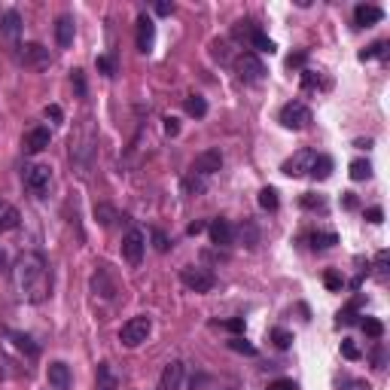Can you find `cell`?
<instances>
[{
	"label": "cell",
	"instance_id": "44",
	"mask_svg": "<svg viewBox=\"0 0 390 390\" xmlns=\"http://www.w3.org/2000/svg\"><path fill=\"white\" fill-rule=\"evenodd\" d=\"M342 354L347 357V360H360V347H357L351 338H345V342H342Z\"/></svg>",
	"mask_w": 390,
	"mask_h": 390
},
{
	"label": "cell",
	"instance_id": "14",
	"mask_svg": "<svg viewBox=\"0 0 390 390\" xmlns=\"http://www.w3.org/2000/svg\"><path fill=\"white\" fill-rule=\"evenodd\" d=\"M0 34H3L6 43H19V34H22V15L15 10H6L3 19H0Z\"/></svg>",
	"mask_w": 390,
	"mask_h": 390
},
{
	"label": "cell",
	"instance_id": "8",
	"mask_svg": "<svg viewBox=\"0 0 390 390\" xmlns=\"http://www.w3.org/2000/svg\"><path fill=\"white\" fill-rule=\"evenodd\" d=\"M314 149H299V153H293L290 159L280 165V171L287 174V177H305V174L311 171V162H314Z\"/></svg>",
	"mask_w": 390,
	"mask_h": 390
},
{
	"label": "cell",
	"instance_id": "58",
	"mask_svg": "<svg viewBox=\"0 0 390 390\" xmlns=\"http://www.w3.org/2000/svg\"><path fill=\"white\" fill-rule=\"evenodd\" d=\"M3 265H6V253L0 250V269H3Z\"/></svg>",
	"mask_w": 390,
	"mask_h": 390
},
{
	"label": "cell",
	"instance_id": "49",
	"mask_svg": "<svg viewBox=\"0 0 390 390\" xmlns=\"http://www.w3.org/2000/svg\"><path fill=\"white\" fill-rule=\"evenodd\" d=\"M342 390H372V387H369V381L354 378V381H345V387H342Z\"/></svg>",
	"mask_w": 390,
	"mask_h": 390
},
{
	"label": "cell",
	"instance_id": "51",
	"mask_svg": "<svg viewBox=\"0 0 390 390\" xmlns=\"http://www.w3.org/2000/svg\"><path fill=\"white\" fill-rule=\"evenodd\" d=\"M223 327L232 329V333H244V317H232V320L223 323Z\"/></svg>",
	"mask_w": 390,
	"mask_h": 390
},
{
	"label": "cell",
	"instance_id": "30",
	"mask_svg": "<svg viewBox=\"0 0 390 390\" xmlns=\"http://www.w3.org/2000/svg\"><path fill=\"white\" fill-rule=\"evenodd\" d=\"M10 338L15 342V347L28 351V357H37V354H40V347H37V345H31V338H28V336H22V333H10Z\"/></svg>",
	"mask_w": 390,
	"mask_h": 390
},
{
	"label": "cell",
	"instance_id": "16",
	"mask_svg": "<svg viewBox=\"0 0 390 390\" xmlns=\"http://www.w3.org/2000/svg\"><path fill=\"white\" fill-rule=\"evenodd\" d=\"M207 229H211V241L217 247H229L232 241H235V229H232L229 220H213Z\"/></svg>",
	"mask_w": 390,
	"mask_h": 390
},
{
	"label": "cell",
	"instance_id": "35",
	"mask_svg": "<svg viewBox=\"0 0 390 390\" xmlns=\"http://www.w3.org/2000/svg\"><path fill=\"white\" fill-rule=\"evenodd\" d=\"M256 31H260V28H256L253 22H247V19H244V22H238L235 28H232V34H235L238 40H241V37H247V40H250V37L256 34Z\"/></svg>",
	"mask_w": 390,
	"mask_h": 390
},
{
	"label": "cell",
	"instance_id": "38",
	"mask_svg": "<svg viewBox=\"0 0 390 390\" xmlns=\"http://www.w3.org/2000/svg\"><path fill=\"white\" fill-rule=\"evenodd\" d=\"M387 262H390V253L381 250L375 256V275H378V280H387Z\"/></svg>",
	"mask_w": 390,
	"mask_h": 390
},
{
	"label": "cell",
	"instance_id": "59",
	"mask_svg": "<svg viewBox=\"0 0 390 390\" xmlns=\"http://www.w3.org/2000/svg\"><path fill=\"white\" fill-rule=\"evenodd\" d=\"M6 375V369H3V357H0V378H3Z\"/></svg>",
	"mask_w": 390,
	"mask_h": 390
},
{
	"label": "cell",
	"instance_id": "20",
	"mask_svg": "<svg viewBox=\"0 0 390 390\" xmlns=\"http://www.w3.org/2000/svg\"><path fill=\"white\" fill-rule=\"evenodd\" d=\"M92 290L98 296H107V299L116 296V280L107 278V265H101V269H98V275L92 278Z\"/></svg>",
	"mask_w": 390,
	"mask_h": 390
},
{
	"label": "cell",
	"instance_id": "27",
	"mask_svg": "<svg viewBox=\"0 0 390 390\" xmlns=\"http://www.w3.org/2000/svg\"><path fill=\"white\" fill-rule=\"evenodd\" d=\"M338 241V238L333 235V232H314L311 235V247L314 250H327V247H333Z\"/></svg>",
	"mask_w": 390,
	"mask_h": 390
},
{
	"label": "cell",
	"instance_id": "47",
	"mask_svg": "<svg viewBox=\"0 0 390 390\" xmlns=\"http://www.w3.org/2000/svg\"><path fill=\"white\" fill-rule=\"evenodd\" d=\"M70 82H73V86H77V95H80V98L86 95V80H82V70H73Z\"/></svg>",
	"mask_w": 390,
	"mask_h": 390
},
{
	"label": "cell",
	"instance_id": "50",
	"mask_svg": "<svg viewBox=\"0 0 390 390\" xmlns=\"http://www.w3.org/2000/svg\"><path fill=\"white\" fill-rule=\"evenodd\" d=\"M153 241H156V250H159V253H165V250H168V238H165L159 229L153 232Z\"/></svg>",
	"mask_w": 390,
	"mask_h": 390
},
{
	"label": "cell",
	"instance_id": "15",
	"mask_svg": "<svg viewBox=\"0 0 390 390\" xmlns=\"http://www.w3.org/2000/svg\"><path fill=\"white\" fill-rule=\"evenodd\" d=\"M46 378H49V384H52V390H70V381H73L68 363H49Z\"/></svg>",
	"mask_w": 390,
	"mask_h": 390
},
{
	"label": "cell",
	"instance_id": "54",
	"mask_svg": "<svg viewBox=\"0 0 390 390\" xmlns=\"http://www.w3.org/2000/svg\"><path fill=\"white\" fill-rule=\"evenodd\" d=\"M171 10H174L171 3H156V13H159V15H171Z\"/></svg>",
	"mask_w": 390,
	"mask_h": 390
},
{
	"label": "cell",
	"instance_id": "48",
	"mask_svg": "<svg viewBox=\"0 0 390 390\" xmlns=\"http://www.w3.org/2000/svg\"><path fill=\"white\" fill-rule=\"evenodd\" d=\"M95 64H98V70H101L104 77H113V61H110V58H104V55H101Z\"/></svg>",
	"mask_w": 390,
	"mask_h": 390
},
{
	"label": "cell",
	"instance_id": "11",
	"mask_svg": "<svg viewBox=\"0 0 390 390\" xmlns=\"http://www.w3.org/2000/svg\"><path fill=\"white\" fill-rule=\"evenodd\" d=\"M49 140H52V135H49V128L37 126V128L24 131V137H22V147H24V153L37 156V153H43V149L49 147Z\"/></svg>",
	"mask_w": 390,
	"mask_h": 390
},
{
	"label": "cell",
	"instance_id": "4",
	"mask_svg": "<svg viewBox=\"0 0 390 390\" xmlns=\"http://www.w3.org/2000/svg\"><path fill=\"white\" fill-rule=\"evenodd\" d=\"M280 126L290 128V131H302V128H308V122H311V110L305 107L302 101H290L280 107Z\"/></svg>",
	"mask_w": 390,
	"mask_h": 390
},
{
	"label": "cell",
	"instance_id": "37",
	"mask_svg": "<svg viewBox=\"0 0 390 390\" xmlns=\"http://www.w3.org/2000/svg\"><path fill=\"white\" fill-rule=\"evenodd\" d=\"M271 342H275L280 351H287V347L293 345V336H290L287 329H271Z\"/></svg>",
	"mask_w": 390,
	"mask_h": 390
},
{
	"label": "cell",
	"instance_id": "1",
	"mask_svg": "<svg viewBox=\"0 0 390 390\" xmlns=\"http://www.w3.org/2000/svg\"><path fill=\"white\" fill-rule=\"evenodd\" d=\"M13 280H15V290L24 302L31 305H40L46 302L49 293H52V275H49V262L43 253L37 250H28L15 260V269H13Z\"/></svg>",
	"mask_w": 390,
	"mask_h": 390
},
{
	"label": "cell",
	"instance_id": "56",
	"mask_svg": "<svg viewBox=\"0 0 390 390\" xmlns=\"http://www.w3.org/2000/svg\"><path fill=\"white\" fill-rule=\"evenodd\" d=\"M345 207H357V198H354V193H345Z\"/></svg>",
	"mask_w": 390,
	"mask_h": 390
},
{
	"label": "cell",
	"instance_id": "42",
	"mask_svg": "<svg viewBox=\"0 0 390 390\" xmlns=\"http://www.w3.org/2000/svg\"><path fill=\"white\" fill-rule=\"evenodd\" d=\"M357 308H360V299L347 305L345 311H338V323H354V314H357Z\"/></svg>",
	"mask_w": 390,
	"mask_h": 390
},
{
	"label": "cell",
	"instance_id": "25",
	"mask_svg": "<svg viewBox=\"0 0 390 390\" xmlns=\"http://www.w3.org/2000/svg\"><path fill=\"white\" fill-rule=\"evenodd\" d=\"M369 177H372V165L366 159H354L351 162V180L360 183V180H369Z\"/></svg>",
	"mask_w": 390,
	"mask_h": 390
},
{
	"label": "cell",
	"instance_id": "6",
	"mask_svg": "<svg viewBox=\"0 0 390 390\" xmlns=\"http://www.w3.org/2000/svg\"><path fill=\"white\" fill-rule=\"evenodd\" d=\"M144 250H147V238L140 229H128L126 238H122V260L128 265H140L144 260Z\"/></svg>",
	"mask_w": 390,
	"mask_h": 390
},
{
	"label": "cell",
	"instance_id": "52",
	"mask_svg": "<svg viewBox=\"0 0 390 390\" xmlns=\"http://www.w3.org/2000/svg\"><path fill=\"white\" fill-rule=\"evenodd\" d=\"M366 220H369V223H375V226H378V223L384 220V211H381V207H369V211H366Z\"/></svg>",
	"mask_w": 390,
	"mask_h": 390
},
{
	"label": "cell",
	"instance_id": "23",
	"mask_svg": "<svg viewBox=\"0 0 390 390\" xmlns=\"http://www.w3.org/2000/svg\"><path fill=\"white\" fill-rule=\"evenodd\" d=\"M308 174H311L314 180H327L329 174H333V159H329V156H314Z\"/></svg>",
	"mask_w": 390,
	"mask_h": 390
},
{
	"label": "cell",
	"instance_id": "45",
	"mask_svg": "<svg viewBox=\"0 0 390 390\" xmlns=\"http://www.w3.org/2000/svg\"><path fill=\"white\" fill-rule=\"evenodd\" d=\"M269 390H299L296 387V381L293 378H278V381H271Z\"/></svg>",
	"mask_w": 390,
	"mask_h": 390
},
{
	"label": "cell",
	"instance_id": "19",
	"mask_svg": "<svg viewBox=\"0 0 390 390\" xmlns=\"http://www.w3.org/2000/svg\"><path fill=\"white\" fill-rule=\"evenodd\" d=\"M55 43L61 49L73 46V19H70V15H58V22H55Z\"/></svg>",
	"mask_w": 390,
	"mask_h": 390
},
{
	"label": "cell",
	"instance_id": "41",
	"mask_svg": "<svg viewBox=\"0 0 390 390\" xmlns=\"http://www.w3.org/2000/svg\"><path fill=\"white\" fill-rule=\"evenodd\" d=\"M305 61H308V52L302 49V52H293V55L287 58V68L290 70H299V68H305Z\"/></svg>",
	"mask_w": 390,
	"mask_h": 390
},
{
	"label": "cell",
	"instance_id": "40",
	"mask_svg": "<svg viewBox=\"0 0 390 390\" xmlns=\"http://www.w3.org/2000/svg\"><path fill=\"white\" fill-rule=\"evenodd\" d=\"M323 284H327V290H342V287H345V278L338 275V271L329 269L327 275H323Z\"/></svg>",
	"mask_w": 390,
	"mask_h": 390
},
{
	"label": "cell",
	"instance_id": "13",
	"mask_svg": "<svg viewBox=\"0 0 390 390\" xmlns=\"http://www.w3.org/2000/svg\"><path fill=\"white\" fill-rule=\"evenodd\" d=\"M153 43H156V24L149 15H140L137 19V49L140 52H153Z\"/></svg>",
	"mask_w": 390,
	"mask_h": 390
},
{
	"label": "cell",
	"instance_id": "21",
	"mask_svg": "<svg viewBox=\"0 0 390 390\" xmlns=\"http://www.w3.org/2000/svg\"><path fill=\"white\" fill-rule=\"evenodd\" d=\"M333 82H329L323 73H314V70H302V89L305 92H320V89H329Z\"/></svg>",
	"mask_w": 390,
	"mask_h": 390
},
{
	"label": "cell",
	"instance_id": "18",
	"mask_svg": "<svg viewBox=\"0 0 390 390\" xmlns=\"http://www.w3.org/2000/svg\"><path fill=\"white\" fill-rule=\"evenodd\" d=\"M19 223H22L19 207L10 204V202H0V235H3V232L19 229Z\"/></svg>",
	"mask_w": 390,
	"mask_h": 390
},
{
	"label": "cell",
	"instance_id": "55",
	"mask_svg": "<svg viewBox=\"0 0 390 390\" xmlns=\"http://www.w3.org/2000/svg\"><path fill=\"white\" fill-rule=\"evenodd\" d=\"M186 232H189V235H198V232H204V223H193Z\"/></svg>",
	"mask_w": 390,
	"mask_h": 390
},
{
	"label": "cell",
	"instance_id": "2",
	"mask_svg": "<svg viewBox=\"0 0 390 390\" xmlns=\"http://www.w3.org/2000/svg\"><path fill=\"white\" fill-rule=\"evenodd\" d=\"M149 329H153L149 317H147V314H137V317H131L128 323H122V329H119V342L126 345V347H137V345H144V342H147Z\"/></svg>",
	"mask_w": 390,
	"mask_h": 390
},
{
	"label": "cell",
	"instance_id": "34",
	"mask_svg": "<svg viewBox=\"0 0 390 390\" xmlns=\"http://www.w3.org/2000/svg\"><path fill=\"white\" fill-rule=\"evenodd\" d=\"M384 52H387V43H384V40H378V43H372L369 49H363L360 61H372V58H378V55H384Z\"/></svg>",
	"mask_w": 390,
	"mask_h": 390
},
{
	"label": "cell",
	"instance_id": "29",
	"mask_svg": "<svg viewBox=\"0 0 390 390\" xmlns=\"http://www.w3.org/2000/svg\"><path fill=\"white\" fill-rule=\"evenodd\" d=\"M363 333H366L369 338H381L384 336V323H381L378 317H366L363 320Z\"/></svg>",
	"mask_w": 390,
	"mask_h": 390
},
{
	"label": "cell",
	"instance_id": "10",
	"mask_svg": "<svg viewBox=\"0 0 390 390\" xmlns=\"http://www.w3.org/2000/svg\"><path fill=\"white\" fill-rule=\"evenodd\" d=\"M220 168H223V153H220L217 147H211V149H204V153H198L195 162H193V174H198V177L217 174Z\"/></svg>",
	"mask_w": 390,
	"mask_h": 390
},
{
	"label": "cell",
	"instance_id": "5",
	"mask_svg": "<svg viewBox=\"0 0 390 390\" xmlns=\"http://www.w3.org/2000/svg\"><path fill=\"white\" fill-rule=\"evenodd\" d=\"M235 73H238V80H244V82H262L265 64L253 52H241L235 58Z\"/></svg>",
	"mask_w": 390,
	"mask_h": 390
},
{
	"label": "cell",
	"instance_id": "12",
	"mask_svg": "<svg viewBox=\"0 0 390 390\" xmlns=\"http://www.w3.org/2000/svg\"><path fill=\"white\" fill-rule=\"evenodd\" d=\"M180 384H183V363L174 360V363H168V366L162 369L156 390H180Z\"/></svg>",
	"mask_w": 390,
	"mask_h": 390
},
{
	"label": "cell",
	"instance_id": "3",
	"mask_svg": "<svg viewBox=\"0 0 390 390\" xmlns=\"http://www.w3.org/2000/svg\"><path fill=\"white\" fill-rule=\"evenodd\" d=\"M180 280H183V287L193 290V293H211L213 284H217L213 271L202 269V265H186V269L180 271Z\"/></svg>",
	"mask_w": 390,
	"mask_h": 390
},
{
	"label": "cell",
	"instance_id": "28",
	"mask_svg": "<svg viewBox=\"0 0 390 390\" xmlns=\"http://www.w3.org/2000/svg\"><path fill=\"white\" fill-rule=\"evenodd\" d=\"M260 207L262 211H278V189H271V186L260 189Z\"/></svg>",
	"mask_w": 390,
	"mask_h": 390
},
{
	"label": "cell",
	"instance_id": "57",
	"mask_svg": "<svg viewBox=\"0 0 390 390\" xmlns=\"http://www.w3.org/2000/svg\"><path fill=\"white\" fill-rule=\"evenodd\" d=\"M354 147H360V149H369V147H372V137H366V140L360 137V140H357V144H354Z\"/></svg>",
	"mask_w": 390,
	"mask_h": 390
},
{
	"label": "cell",
	"instance_id": "22",
	"mask_svg": "<svg viewBox=\"0 0 390 390\" xmlns=\"http://www.w3.org/2000/svg\"><path fill=\"white\" fill-rule=\"evenodd\" d=\"M95 390H119V378L113 375V369L101 363L98 366V381H95Z\"/></svg>",
	"mask_w": 390,
	"mask_h": 390
},
{
	"label": "cell",
	"instance_id": "53",
	"mask_svg": "<svg viewBox=\"0 0 390 390\" xmlns=\"http://www.w3.org/2000/svg\"><path fill=\"white\" fill-rule=\"evenodd\" d=\"M46 116H49L52 122H61V119H64V116H61V107H58V104H49V107H46Z\"/></svg>",
	"mask_w": 390,
	"mask_h": 390
},
{
	"label": "cell",
	"instance_id": "46",
	"mask_svg": "<svg viewBox=\"0 0 390 390\" xmlns=\"http://www.w3.org/2000/svg\"><path fill=\"white\" fill-rule=\"evenodd\" d=\"M213 58H220V61H229V52H226V40H223V43H220V40H213Z\"/></svg>",
	"mask_w": 390,
	"mask_h": 390
},
{
	"label": "cell",
	"instance_id": "7",
	"mask_svg": "<svg viewBox=\"0 0 390 390\" xmlns=\"http://www.w3.org/2000/svg\"><path fill=\"white\" fill-rule=\"evenodd\" d=\"M22 61H24V68H31V70H49L52 55H49V49L43 43H24L22 46Z\"/></svg>",
	"mask_w": 390,
	"mask_h": 390
},
{
	"label": "cell",
	"instance_id": "32",
	"mask_svg": "<svg viewBox=\"0 0 390 390\" xmlns=\"http://www.w3.org/2000/svg\"><path fill=\"white\" fill-rule=\"evenodd\" d=\"M95 217H98V223H101V226H113L116 211H113L110 204H98V207H95Z\"/></svg>",
	"mask_w": 390,
	"mask_h": 390
},
{
	"label": "cell",
	"instance_id": "39",
	"mask_svg": "<svg viewBox=\"0 0 390 390\" xmlns=\"http://www.w3.org/2000/svg\"><path fill=\"white\" fill-rule=\"evenodd\" d=\"M229 347H232V351H238V354H247V357H253L256 354V347L250 345V342H244V338H232V342H229Z\"/></svg>",
	"mask_w": 390,
	"mask_h": 390
},
{
	"label": "cell",
	"instance_id": "33",
	"mask_svg": "<svg viewBox=\"0 0 390 390\" xmlns=\"http://www.w3.org/2000/svg\"><path fill=\"white\" fill-rule=\"evenodd\" d=\"M183 189H186V195H198V193H204V180L198 174H189L183 180Z\"/></svg>",
	"mask_w": 390,
	"mask_h": 390
},
{
	"label": "cell",
	"instance_id": "9",
	"mask_svg": "<svg viewBox=\"0 0 390 390\" xmlns=\"http://www.w3.org/2000/svg\"><path fill=\"white\" fill-rule=\"evenodd\" d=\"M49 180H52V168H49V165H31V168H24V186L34 195L46 193Z\"/></svg>",
	"mask_w": 390,
	"mask_h": 390
},
{
	"label": "cell",
	"instance_id": "31",
	"mask_svg": "<svg viewBox=\"0 0 390 390\" xmlns=\"http://www.w3.org/2000/svg\"><path fill=\"white\" fill-rule=\"evenodd\" d=\"M238 232H241V238L247 235V247H256V244H260V232H256V226H253L250 220H244L241 226H238Z\"/></svg>",
	"mask_w": 390,
	"mask_h": 390
},
{
	"label": "cell",
	"instance_id": "24",
	"mask_svg": "<svg viewBox=\"0 0 390 390\" xmlns=\"http://www.w3.org/2000/svg\"><path fill=\"white\" fill-rule=\"evenodd\" d=\"M299 204H302L305 211H320V213H327V198H323V195L305 193L302 198H299Z\"/></svg>",
	"mask_w": 390,
	"mask_h": 390
},
{
	"label": "cell",
	"instance_id": "43",
	"mask_svg": "<svg viewBox=\"0 0 390 390\" xmlns=\"http://www.w3.org/2000/svg\"><path fill=\"white\" fill-rule=\"evenodd\" d=\"M165 135H168V137H174V135H180V119H177V116H165Z\"/></svg>",
	"mask_w": 390,
	"mask_h": 390
},
{
	"label": "cell",
	"instance_id": "17",
	"mask_svg": "<svg viewBox=\"0 0 390 390\" xmlns=\"http://www.w3.org/2000/svg\"><path fill=\"white\" fill-rule=\"evenodd\" d=\"M381 19H384V13L378 10V6H366V3H360L354 10V22H357V28H372V24H378Z\"/></svg>",
	"mask_w": 390,
	"mask_h": 390
},
{
	"label": "cell",
	"instance_id": "36",
	"mask_svg": "<svg viewBox=\"0 0 390 390\" xmlns=\"http://www.w3.org/2000/svg\"><path fill=\"white\" fill-rule=\"evenodd\" d=\"M250 43H253L256 49H260V52H269V55H271V52H275V43H271V40H269V37H265V34H262V31H256V34L250 37Z\"/></svg>",
	"mask_w": 390,
	"mask_h": 390
},
{
	"label": "cell",
	"instance_id": "26",
	"mask_svg": "<svg viewBox=\"0 0 390 390\" xmlns=\"http://www.w3.org/2000/svg\"><path fill=\"white\" fill-rule=\"evenodd\" d=\"M183 107H186L189 116H195V119H202V116L207 113V101H204V98H198V95H189Z\"/></svg>",
	"mask_w": 390,
	"mask_h": 390
}]
</instances>
